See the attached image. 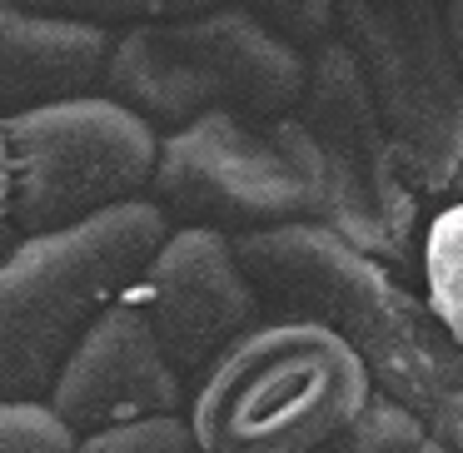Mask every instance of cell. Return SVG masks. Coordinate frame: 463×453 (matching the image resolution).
Returning <instances> with one entry per match:
<instances>
[{
    "instance_id": "obj_1",
    "label": "cell",
    "mask_w": 463,
    "mask_h": 453,
    "mask_svg": "<svg viewBox=\"0 0 463 453\" xmlns=\"http://www.w3.org/2000/svg\"><path fill=\"white\" fill-rule=\"evenodd\" d=\"M234 260L274 319H309L349 339L383 393L419 419L463 383V349L433 324L429 304L419 309L389 264L359 254L324 224L244 234L234 240Z\"/></svg>"
},
{
    "instance_id": "obj_2",
    "label": "cell",
    "mask_w": 463,
    "mask_h": 453,
    "mask_svg": "<svg viewBox=\"0 0 463 453\" xmlns=\"http://www.w3.org/2000/svg\"><path fill=\"white\" fill-rule=\"evenodd\" d=\"M170 220L150 200L0 254V403H51L85 334L140 284Z\"/></svg>"
},
{
    "instance_id": "obj_3",
    "label": "cell",
    "mask_w": 463,
    "mask_h": 453,
    "mask_svg": "<svg viewBox=\"0 0 463 453\" xmlns=\"http://www.w3.org/2000/svg\"><path fill=\"white\" fill-rule=\"evenodd\" d=\"M373 399L349 339L309 319H260L190 393L194 453H324Z\"/></svg>"
},
{
    "instance_id": "obj_4",
    "label": "cell",
    "mask_w": 463,
    "mask_h": 453,
    "mask_svg": "<svg viewBox=\"0 0 463 453\" xmlns=\"http://www.w3.org/2000/svg\"><path fill=\"white\" fill-rule=\"evenodd\" d=\"M309 55L244 5L115 35L105 95L155 135H180L210 115H294Z\"/></svg>"
},
{
    "instance_id": "obj_5",
    "label": "cell",
    "mask_w": 463,
    "mask_h": 453,
    "mask_svg": "<svg viewBox=\"0 0 463 453\" xmlns=\"http://www.w3.org/2000/svg\"><path fill=\"white\" fill-rule=\"evenodd\" d=\"M145 200L170 230L244 240L309 224L319 214V170L294 115H210L160 140Z\"/></svg>"
},
{
    "instance_id": "obj_6",
    "label": "cell",
    "mask_w": 463,
    "mask_h": 453,
    "mask_svg": "<svg viewBox=\"0 0 463 453\" xmlns=\"http://www.w3.org/2000/svg\"><path fill=\"white\" fill-rule=\"evenodd\" d=\"M294 120L319 170L314 224L334 230L389 269H409L419 260V190L354 55L334 35L314 45L309 85L294 105Z\"/></svg>"
},
{
    "instance_id": "obj_7",
    "label": "cell",
    "mask_w": 463,
    "mask_h": 453,
    "mask_svg": "<svg viewBox=\"0 0 463 453\" xmlns=\"http://www.w3.org/2000/svg\"><path fill=\"white\" fill-rule=\"evenodd\" d=\"M354 55L419 194L463 184V71L439 0H334Z\"/></svg>"
},
{
    "instance_id": "obj_8",
    "label": "cell",
    "mask_w": 463,
    "mask_h": 453,
    "mask_svg": "<svg viewBox=\"0 0 463 453\" xmlns=\"http://www.w3.org/2000/svg\"><path fill=\"white\" fill-rule=\"evenodd\" d=\"M15 165V234H61L150 194L160 135L110 95L5 120Z\"/></svg>"
},
{
    "instance_id": "obj_9",
    "label": "cell",
    "mask_w": 463,
    "mask_h": 453,
    "mask_svg": "<svg viewBox=\"0 0 463 453\" xmlns=\"http://www.w3.org/2000/svg\"><path fill=\"white\" fill-rule=\"evenodd\" d=\"M125 299L145 314L190 389L214 369L224 349H234L260 324L264 309L250 274L234 260V240L210 230H170Z\"/></svg>"
},
{
    "instance_id": "obj_10",
    "label": "cell",
    "mask_w": 463,
    "mask_h": 453,
    "mask_svg": "<svg viewBox=\"0 0 463 453\" xmlns=\"http://www.w3.org/2000/svg\"><path fill=\"white\" fill-rule=\"evenodd\" d=\"M190 383L160 349L155 329L130 299H120L75 349L51 393V413L75 433H110L150 419H184Z\"/></svg>"
},
{
    "instance_id": "obj_11",
    "label": "cell",
    "mask_w": 463,
    "mask_h": 453,
    "mask_svg": "<svg viewBox=\"0 0 463 453\" xmlns=\"http://www.w3.org/2000/svg\"><path fill=\"white\" fill-rule=\"evenodd\" d=\"M115 31L35 15L0 0V120L105 95Z\"/></svg>"
},
{
    "instance_id": "obj_12",
    "label": "cell",
    "mask_w": 463,
    "mask_h": 453,
    "mask_svg": "<svg viewBox=\"0 0 463 453\" xmlns=\"http://www.w3.org/2000/svg\"><path fill=\"white\" fill-rule=\"evenodd\" d=\"M419 274H423V304H429L433 324L463 349V200L443 204L423 224Z\"/></svg>"
},
{
    "instance_id": "obj_13",
    "label": "cell",
    "mask_w": 463,
    "mask_h": 453,
    "mask_svg": "<svg viewBox=\"0 0 463 453\" xmlns=\"http://www.w3.org/2000/svg\"><path fill=\"white\" fill-rule=\"evenodd\" d=\"M35 15H61V21L100 25V31H135V25L190 21V15L220 11L224 0H11Z\"/></svg>"
},
{
    "instance_id": "obj_14",
    "label": "cell",
    "mask_w": 463,
    "mask_h": 453,
    "mask_svg": "<svg viewBox=\"0 0 463 453\" xmlns=\"http://www.w3.org/2000/svg\"><path fill=\"white\" fill-rule=\"evenodd\" d=\"M433 443L429 423L389 393H373L369 409L339 433L324 453H423Z\"/></svg>"
},
{
    "instance_id": "obj_15",
    "label": "cell",
    "mask_w": 463,
    "mask_h": 453,
    "mask_svg": "<svg viewBox=\"0 0 463 453\" xmlns=\"http://www.w3.org/2000/svg\"><path fill=\"white\" fill-rule=\"evenodd\" d=\"M75 443L51 403H0V453H75Z\"/></svg>"
},
{
    "instance_id": "obj_16",
    "label": "cell",
    "mask_w": 463,
    "mask_h": 453,
    "mask_svg": "<svg viewBox=\"0 0 463 453\" xmlns=\"http://www.w3.org/2000/svg\"><path fill=\"white\" fill-rule=\"evenodd\" d=\"M75 453H194V433L190 419H150L130 429L90 433L75 443Z\"/></svg>"
},
{
    "instance_id": "obj_17",
    "label": "cell",
    "mask_w": 463,
    "mask_h": 453,
    "mask_svg": "<svg viewBox=\"0 0 463 453\" xmlns=\"http://www.w3.org/2000/svg\"><path fill=\"white\" fill-rule=\"evenodd\" d=\"M244 11L260 15L289 45H324L334 31V0H244Z\"/></svg>"
},
{
    "instance_id": "obj_18",
    "label": "cell",
    "mask_w": 463,
    "mask_h": 453,
    "mask_svg": "<svg viewBox=\"0 0 463 453\" xmlns=\"http://www.w3.org/2000/svg\"><path fill=\"white\" fill-rule=\"evenodd\" d=\"M433 423H439V443H443V448L463 453V383L439 403V409H433Z\"/></svg>"
},
{
    "instance_id": "obj_19",
    "label": "cell",
    "mask_w": 463,
    "mask_h": 453,
    "mask_svg": "<svg viewBox=\"0 0 463 453\" xmlns=\"http://www.w3.org/2000/svg\"><path fill=\"white\" fill-rule=\"evenodd\" d=\"M15 214V165H11V140H5V120H0V230Z\"/></svg>"
},
{
    "instance_id": "obj_20",
    "label": "cell",
    "mask_w": 463,
    "mask_h": 453,
    "mask_svg": "<svg viewBox=\"0 0 463 453\" xmlns=\"http://www.w3.org/2000/svg\"><path fill=\"white\" fill-rule=\"evenodd\" d=\"M443 25H449L453 55H458V71H463V0H443Z\"/></svg>"
},
{
    "instance_id": "obj_21",
    "label": "cell",
    "mask_w": 463,
    "mask_h": 453,
    "mask_svg": "<svg viewBox=\"0 0 463 453\" xmlns=\"http://www.w3.org/2000/svg\"><path fill=\"white\" fill-rule=\"evenodd\" d=\"M423 453H449V448H443V443H439V439H433V443H429V448H423Z\"/></svg>"
}]
</instances>
